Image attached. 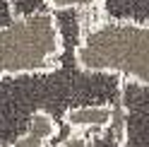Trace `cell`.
I'll return each mask as SVG.
<instances>
[{
	"label": "cell",
	"mask_w": 149,
	"mask_h": 147,
	"mask_svg": "<svg viewBox=\"0 0 149 147\" xmlns=\"http://www.w3.org/2000/svg\"><path fill=\"white\" fill-rule=\"evenodd\" d=\"M87 10H51L60 39L55 65L19 75H0V145H12L26 133L36 113L55 128L79 106H116L120 80L113 72L84 70L77 63V43Z\"/></svg>",
	"instance_id": "1"
},
{
	"label": "cell",
	"mask_w": 149,
	"mask_h": 147,
	"mask_svg": "<svg viewBox=\"0 0 149 147\" xmlns=\"http://www.w3.org/2000/svg\"><path fill=\"white\" fill-rule=\"evenodd\" d=\"M84 12L77 63L84 70L113 72L120 80L149 82V27L132 22L94 20Z\"/></svg>",
	"instance_id": "2"
},
{
	"label": "cell",
	"mask_w": 149,
	"mask_h": 147,
	"mask_svg": "<svg viewBox=\"0 0 149 147\" xmlns=\"http://www.w3.org/2000/svg\"><path fill=\"white\" fill-rule=\"evenodd\" d=\"M60 39L51 10L12 17L0 27V75L46 70L55 65Z\"/></svg>",
	"instance_id": "3"
},
{
	"label": "cell",
	"mask_w": 149,
	"mask_h": 147,
	"mask_svg": "<svg viewBox=\"0 0 149 147\" xmlns=\"http://www.w3.org/2000/svg\"><path fill=\"white\" fill-rule=\"evenodd\" d=\"M96 5L101 20L149 24V0H99Z\"/></svg>",
	"instance_id": "4"
},
{
	"label": "cell",
	"mask_w": 149,
	"mask_h": 147,
	"mask_svg": "<svg viewBox=\"0 0 149 147\" xmlns=\"http://www.w3.org/2000/svg\"><path fill=\"white\" fill-rule=\"evenodd\" d=\"M111 113H113V106H79L65 113V123L72 130L96 133L111 121Z\"/></svg>",
	"instance_id": "5"
},
{
	"label": "cell",
	"mask_w": 149,
	"mask_h": 147,
	"mask_svg": "<svg viewBox=\"0 0 149 147\" xmlns=\"http://www.w3.org/2000/svg\"><path fill=\"white\" fill-rule=\"evenodd\" d=\"M53 130H55V123L51 118L43 116V113H36L31 118L29 128H26V133L19 140L12 142V145H0V147H43V142L53 135Z\"/></svg>",
	"instance_id": "6"
},
{
	"label": "cell",
	"mask_w": 149,
	"mask_h": 147,
	"mask_svg": "<svg viewBox=\"0 0 149 147\" xmlns=\"http://www.w3.org/2000/svg\"><path fill=\"white\" fill-rule=\"evenodd\" d=\"M10 7H12V17H26V15L48 10L43 5V0H10Z\"/></svg>",
	"instance_id": "7"
},
{
	"label": "cell",
	"mask_w": 149,
	"mask_h": 147,
	"mask_svg": "<svg viewBox=\"0 0 149 147\" xmlns=\"http://www.w3.org/2000/svg\"><path fill=\"white\" fill-rule=\"evenodd\" d=\"M99 0H43L48 10H91Z\"/></svg>",
	"instance_id": "8"
},
{
	"label": "cell",
	"mask_w": 149,
	"mask_h": 147,
	"mask_svg": "<svg viewBox=\"0 0 149 147\" xmlns=\"http://www.w3.org/2000/svg\"><path fill=\"white\" fill-rule=\"evenodd\" d=\"M12 20V7H10V0H0V27L7 24Z\"/></svg>",
	"instance_id": "9"
}]
</instances>
